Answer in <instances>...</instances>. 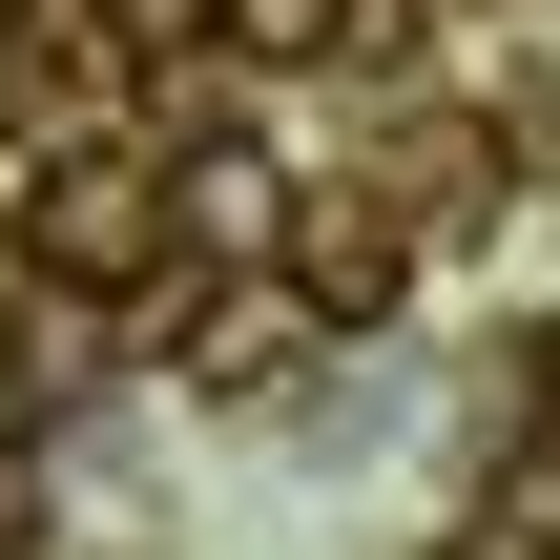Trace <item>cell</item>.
Wrapping results in <instances>:
<instances>
[{"label": "cell", "instance_id": "1", "mask_svg": "<svg viewBox=\"0 0 560 560\" xmlns=\"http://www.w3.org/2000/svg\"><path fill=\"white\" fill-rule=\"evenodd\" d=\"M21 270L42 291H166V166H125V145L21 166Z\"/></svg>", "mask_w": 560, "mask_h": 560}, {"label": "cell", "instance_id": "2", "mask_svg": "<svg viewBox=\"0 0 560 560\" xmlns=\"http://www.w3.org/2000/svg\"><path fill=\"white\" fill-rule=\"evenodd\" d=\"M229 42H270V62H312V42H332V0H229Z\"/></svg>", "mask_w": 560, "mask_h": 560}]
</instances>
